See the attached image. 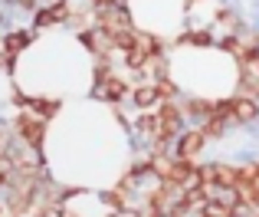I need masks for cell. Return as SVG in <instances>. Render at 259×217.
I'll use <instances>...</instances> for the list:
<instances>
[{"instance_id":"7c38bea8","label":"cell","mask_w":259,"mask_h":217,"mask_svg":"<svg viewBox=\"0 0 259 217\" xmlns=\"http://www.w3.org/2000/svg\"><path fill=\"white\" fill-rule=\"evenodd\" d=\"M194 4H200V0H187V7H194Z\"/></svg>"},{"instance_id":"30bf717a","label":"cell","mask_w":259,"mask_h":217,"mask_svg":"<svg viewBox=\"0 0 259 217\" xmlns=\"http://www.w3.org/2000/svg\"><path fill=\"white\" fill-rule=\"evenodd\" d=\"M217 23H220V26H227V30L230 33H236V30H240V17H236V13L233 10H230V7H220V10H217Z\"/></svg>"},{"instance_id":"5b68a950","label":"cell","mask_w":259,"mask_h":217,"mask_svg":"<svg viewBox=\"0 0 259 217\" xmlns=\"http://www.w3.org/2000/svg\"><path fill=\"white\" fill-rule=\"evenodd\" d=\"M227 125H230V119H223V115H217V112H210L203 122H197V128L203 132V138H207V141L227 138Z\"/></svg>"},{"instance_id":"8992f818","label":"cell","mask_w":259,"mask_h":217,"mask_svg":"<svg viewBox=\"0 0 259 217\" xmlns=\"http://www.w3.org/2000/svg\"><path fill=\"white\" fill-rule=\"evenodd\" d=\"M132 99H135V105H138L141 112H148V108H154V105L161 102L158 92H154V86H151V79H148V83H141L138 89H132Z\"/></svg>"},{"instance_id":"7a4b0ae2","label":"cell","mask_w":259,"mask_h":217,"mask_svg":"<svg viewBox=\"0 0 259 217\" xmlns=\"http://www.w3.org/2000/svg\"><path fill=\"white\" fill-rule=\"evenodd\" d=\"M230 122H236V125H253L259 122V99L253 96H233L230 99Z\"/></svg>"},{"instance_id":"3957f363","label":"cell","mask_w":259,"mask_h":217,"mask_svg":"<svg viewBox=\"0 0 259 217\" xmlns=\"http://www.w3.org/2000/svg\"><path fill=\"white\" fill-rule=\"evenodd\" d=\"M177 105H181L184 119H194V122H203L210 112H213V99H207V96H187Z\"/></svg>"},{"instance_id":"9c48e42d","label":"cell","mask_w":259,"mask_h":217,"mask_svg":"<svg viewBox=\"0 0 259 217\" xmlns=\"http://www.w3.org/2000/svg\"><path fill=\"white\" fill-rule=\"evenodd\" d=\"M240 185V171L233 161H217V188H236Z\"/></svg>"},{"instance_id":"8fae6325","label":"cell","mask_w":259,"mask_h":217,"mask_svg":"<svg viewBox=\"0 0 259 217\" xmlns=\"http://www.w3.org/2000/svg\"><path fill=\"white\" fill-rule=\"evenodd\" d=\"M92 4L99 7V10H105V7H115V4H118V0H92Z\"/></svg>"},{"instance_id":"6da1fadb","label":"cell","mask_w":259,"mask_h":217,"mask_svg":"<svg viewBox=\"0 0 259 217\" xmlns=\"http://www.w3.org/2000/svg\"><path fill=\"white\" fill-rule=\"evenodd\" d=\"M174 148V158H187V161H200L203 148H207V138H203L200 128H184L181 135L171 141Z\"/></svg>"},{"instance_id":"ba28073f","label":"cell","mask_w":259,"mask_h":217,"mask_svg":"<svg viewBox=\"0 0 259 217\" xmlns=\"http://www.w3.org/2000/svg\"><path fill=\"white\" fill-rule=\"evenodd\" d=\"M151 86H154V92H158L161 102H171V99L181 96V86H177L167 73H164V76H158V79H151Z\"/></svg>"},{"instance_id":"277c9868","label":"cell","mask_w":259,"mask_h":217,"mask_svg":"<svg viewBox=\"0 0 259 217\" xmlns=\"http://www.w3.org/2000/svg\"><path fill=\"white\" fill-rule=\"evenodd\" d=\"M99 83L102 86L95 89V96H99V99H108V102H118V99H125L128 92H132V89H128V83L121 76H115V73H112V76H105V79H99Z\"/></svg>"},{"instance_id":"52a82bcc","label":"cell","mask_w":259,"mask_h":217,"mask_svg":"<svg viewBox=\"0 0 259 217\" xmlns=\"http://www.w3.org/2000/svg\"><path fill=\"white\" fill-rule=\"evenodd\" d=\"M217 37L210 30H184L177 37V46H213Z\"/></svg>"}]
</instances>
